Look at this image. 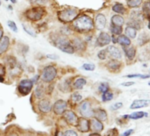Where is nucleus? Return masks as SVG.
Masks as SVG:
<instances>
[{
  "label": "nucleus",
  "instance_id": "obj_7",
  "mask_svg": "<svg viewBox=\"0 0 150 136\" xmlns=\"http://www.w3.org/2000/svg\"><path fill=\"white\" fill-rule=\"evenodd\" d=\"M44 14H45V11H44V9H42L40 7L32 8L25 11L26 18L32 21H38V20L41 19L43 18Z\"/></svg>",
  "mask_w": 150,
  "mask_h": 136
},
{
  "label": "nucleus",
  "instance_id": "obj_33",
  "mask_svg": "<svg viewBox=\"0 0 150 136\" xmlns=\"http://www.w3.org/2000/svg\"><path fill=\"white\" fill-rule=\"evenodd\" d=\"M143 13L146 17H148L150 19V2H146L143 5Z\"/></svg>",
  "mask_w": 150,
  "mask_h": 136
},
{
  "label": "nucleus",
  "instance_id": "obj_48",
  "mask_svg": "<svg viewBox=\"0 0 150 136\" xmlns=\"http://www.w3.org/2000/svg\"><path fill=\"white\" fill-rule=\"evenodd\" d=\"M30 2L32 4H46L47 2V0H30Z\"/></svg>",
  "mask_w": 150,
  "mask_h": 136
},
{
  "label": "nucleus",
  "instance_id": "obj_39",
  "mask_svg": "<svg viewBox=\"0 0 150 136\" xmlns=\"http://www.w3.org/2000/svg\"><path fill=\"white\" fill-rule=\"evenodd\" d=\"M126 77L128 78H142V79H146V78H149L150 75H141V74H133V75H127Z\"/></svg>",
  "mask_w": 150,
  "mask_h": 136
},
{
  "label": "nucleus",
  "instance_id": "obj_58",
  "mask_svg": "<svg viewBox=\"0 0 150 136\" xmlns=\"http://www.w3.org/2000/svg\"><path fill=\"white\" fill-rule=\"evenodd\" d=\"M0 5H1V1H0Z\"/></svg>",
  "mask_w": 150,
  "mask_h": 136
},
{
  "label": "nucleus",
  "instance_id": "obj_16",
  "mask_svg": "<svg viewBox=\"0 0 150 136\" xmlns=\"http://www.w3.org/2000/svg\"><path fill=\"white\" fill-rule=\"evenodd\" d=\"M96 28L98 30H103L106 25V18L103 14H98L95 19Z\"/></svg>",
  "mask_w": 150,
  "mask_h": 136
},
{
  "label": "nucleus",
  "instance_id": "obj_36",
  "mask_svg": "<svg viewBox=\"0 0 150 136\" xmlns=\"http://www.w3.org/2000/svg\"><path fill=\"white\" fill-rule=\"evenodd\" d=\"M4 136H20V135L18 132V130H16V128L12 127L8 129V131L5 133Z\"/></svg>",
  "mask_w": 150,
  "mask_h": 136
},
{
  "label": "nucleus",
  "instance_id": "obj_44",
  "mask_svg": "<svg viewBox=\"0 0 150 136\" xmlns=\"http://www.w3.org/2000/svg\"><path fill=\"white\" fill-rule=\"evenodd\" d=\"M7 25H8V26L11 28V31H13V32H15V33H17V32H18V27H17V25L15 24V22H14V21L8 20V21H7Z\"/></svg>",
  "mask_w": 150,
  "mask_h": 136
},
{
  "label": "nucleus",
  "instance_id": "obj_12",
  "mask_svg": "<svg viewBox=\"0 0 150 136\" xmlns=\"http://www.w3.org/2000/svg\"><path fill=\"white\" fill-rule=\"evenodd\" d=\"M111 36L107 33H101L97 40V45L99 47H105L106 45H109V43L111 42Z\"/></svg>",
  "mask_w": 150,
  "mask_h": 136
},
{
  "label": "nucleus",
  "instance_id": "obj_50",
  "mask_svg": "<svg viewBox=\"0 0 150 136\" xmlns=\"http://www.w3.org/2000/svg\"><path fill=\"white\" fill-rule=\"evenodd\" d=\"M40 78V76H39V75H36V76H33L31 80H32V82H33V84H36L38 83V80H39Z\"/></svg>",
  "mask_w": 150,
  "mask_h": 136
},
{
  "label": "nucleus",
  "instance_id": "obj_32",
  "mask_svg": "<svg viewBox=\"0 0 150 136\" xmlns=\"http://www.w3.org/2000/svg\"><path fill=\"white\" fill-rule=\"evenodd\" d=\"M112 11L118 13H124L126 11V9L122 4H116L112 6Z\"/></svg>",
  "mask_w": 150,
  "mask_h": 136
},
{
  "label": "nucleus",
  "instance_id": "obj_29",
  "mask_svg": "<svg viewBox=\"0 0 150 136\" xmlns=\"http://www.w3.org/2000/svg\"><path fill=\"white\" fill-rule=\"evenodd\" d=\"M112 25H115L118 26H122L124 24V18L120 15H114L112 18Z\"/></svg>",
  "mask_w": 150,
  "mask_h": 136
},
{
  "label": "nucleus",
  "instance_id": "obj_31",
  "mask_svg": "<svg viewBox=\"0 0 150 136\" xmlns=\"http://www.w3.org/2000/svg\"><path fill=\"white\" fill-rule=\"evenodd\" d=\"M113 98V93L110 91L105 92L102 94V101L103 102H108V101H111L112 100Z\"/></svg>",
  "mask_w": 150,
  "mask_h": 136
},
{
  "label": "nucleus",
  "instance_id": "obj_57",
  "mask_svg": "<svg viewBox=\"0 0 150 136\" xmlns=\"http://www.w3.org/2000/svg\"><path fill=\"white\" fill-rule=\"evenodd\" d=\"M8 8H9V9H10V10H11H11H12V7H11V5H9V6H8Z\"/></svg>",
  "mask_w": 150,
  "mask_h": 136
},
{
  "label": "nucleus",
  "instance_id": "obj_28",
  "mask_svg": "<svg viewBox=\"0 0 150 136\" xmlns=\"http://www.w3.org/2000/svg\"><path fill=\"white\" fill-rule=\"evenodd\" d=\"M72 45L75 48V50H83L84 48V43L82 40L76 38L72 40Z\"/></svg>",
  "mask_w": 150,
  "mask_h": 136
},
{
  "label": "nucleus",
  "instance_id": "obj_53",
  "mask_svg": "<svg viewBox=\"0 0 150 136\" xmlns=\"http://www.w3.org/2000/svg\"><path fill=\"white\" fill-rule=\"evenodd\" d=\"M88 136H102L99 133H92V134H90Z\"/></svg>",
  "mask_w": 150,
  "mask_h": 136
},
{
  "label": "nucleus",
  "instance_id": "obj_46",
  "mask_svg": "<svg viewBox=\"0 0 150 136\" xmlns=\"http://www.w3.org/2000/svg\"><path fill=\"white\" fill-rule=\"evenodd\" d=\"M122 106H123V104H122V103H120V102L115 103V104H113L112 106H111V110H112V111H117V110L120 109Z\"/></svg>",
  "mask_w": 150,
  "mask_h": 136
},
{
  "label": "nucleus",
  "instance_id": "obj_40",
  "mask_svg": "<svg viewBox=\"0 0 150 136\" xmlns=\"http://www.w3.org/2000/svg\"><path fill=\"white\" fill-rule=\"evenodd\" d=\"M95 65L93 63H84L83 66H82V69H83L84 70H87V71H93L95 69Z\"/></svg>",
  "mask_w": 150,
  "mask_h": 136
},
{
  "label": "nucleus",
  "instance_id": "obj_8",
  "mask_svg": "<svg viewBox=\"0 0 150 136\" xmlns=\"http://www.w3.org/2000/svg\"><path fill=\"white\" fill-rule=\"evenodd\" d=\"M68 106L69 104L66 100L57 99L52 106V111L56 116H62L65 113V111L68 110Z\"/></svg>",
  "mask_w": 150,
  "mask_h": 136
},
{
  "label": "nucleus",
  "instance_id": "obj_18",
  "mask_svg": "<svg viewBox=\"0 0 150 136\" xmlns=\"http://www.w3.org/2000/svg\"><path fill=\"white\" fill-rule=\"evenodd\" d=\"M46 91H47L42 84H38L35 88V91H34V96L38 100H40L42 98H45Z\"/></svg>",
  "mask_w": 150,
  "mask_h": 136
},
{
  "label": "nucleus",
  "instance_id": "obj_15",
  "mask_svg": "<svg viewBox=\"0 0 150 136\" xmlns=\"http://www.w3.org/2000/svg\"><path fill=\"white\" fill-rule=\"evenodd\" d=\"M93 117L100 121H106L107 120V113L105 110L102 109V108H97L94 110V114Z\"/></svg>",
  "mask_w": 150,
  "mask_h": 136
},
{
  "label": "nucleus",
  "instance_id": "obj_23",
  "mask_svg": "<svg viewBox=\"0 0 150 136\" xmlns=\"http://www.w3.org/2000/svg\"><path fill=\"white\" fill-rule=\"evenodd\" d=\"M85 84H86V79L83 77H79V78L75 80L72 86L75 90H82Z\"/></svg>",
  "mask_w": 150,
  "mask_h": 136
},
{
  "label": "nucleus",
  "instance_id": "obj_5",
  "mask_svg": "<svg viewBox=\"0 0 150 136\" xmlns=\"http://www.w3.org/2000/svg\"><path fill=\"white\" fill-rule=\"evenodd\" d=\"M77 14L78 11L76 9H65L58 12V18L61 21L68 23L75 20L77 17Z\"/></svg>",
  "mask_w": 150,
  "mask_h": 136
},
{
  "label": "nucleus",
  "instance_id": "obj_51",
  "mask_svg": "<svg viewBox=\"0 0 150 136\" xmlns=\"http://www.w3.org/2000/svg\"><path fill=\"white\" fill-rule=\"evenodd\" d=\"M47 57L49 58V59H52V60H57V59H59V56L57 55H47Z\"/></svg>",
  "mask_w": 150,
  "mask_h": 136
},
{
  "label": "nucleus",
  "instance_id": "obj_55",
  "mask_svg": "<svg viewBox=\"0 0 150 136\" xmlns=\"http://www.w3.org/2000/svg\"><path fill=\"white\" fill-rule=\"evenodd\" d=\"M113 40V43H116V42H117V39H116L115 37H113V40Z\"/></svg>",
  "mask_w": 150,
  "mask_h": 136
},
{
  "label": "nucleus",
  "instance_id": "obj_26",
  "mask_svg": "<svg viewBox=\"0 0 150 136\" xmlns=\"http://www.w3.org/2000/svg\"><path fill=\"white\" fill-rule=\"evenodd\" d=\"M58 88L62 92H69V91H70L71 88H70V82H69V80H64L62 84H60L58 85Z\"/></svg>",
  "mask_w": 150,
  "mask_h": 136
},
{
  "label": "nucleus",
  "instance_id": "obj_17",
  "mask_svg": "<svg viewBox=\"0 0 150 136\" xmlns=\"http://www.w3.org/2000/svg\"><path fill=\"white\" fill-rule=\"evenodd\" d=\"M150 100H147V99H137L134 100L132 105L130 106V109H139V108H143V107H147L149 105Z\"/></svg>",
  "mask_w": 150,
  "mask_h": 136
},
{
  "label": "nucleus",
  "instance_id": "obj_49",
  "mask_svg": "<svg viewBox=\"0 0 150 136\" xmlns=\"http://www.w3.org/2000/svg\"><path fill=\"white\" fill-rule=\"evenodd\" d=\"M134 129H128V130H127L126 132H124L122 135H120V136H130L131 135H133L134 134Z\"/></svg>",
  "mask_w": 150,
  "mask_h": 136
},
{
  "label": "nucleus",
  "instance_id": "obj_24",
  "mask_svg": "<svg viewBox=\"0 0 150 136\" xmlns=\"http://www.w3.org/2000/svg\"><path fill=\"white\" fill-rule=\"evenodd\" d=\"M117 42L119 44H120L121 46H123V47L130 46V44H131L130 39L127 36H126V35H120L117 38Z\"/></svg>",
  "mask_w": 150,
  "mask_h": 136
},
{
  "label": "nucleus",
  "instance_id": "obj_10",
  "mask_svg": "<svg viewBox=\"0 0 150 136\" xmlns=\"http://www.w3.org/2000/svg\"><path fill=\"white\" fill-rule=\"evenodd\" d=\"M53 105L51 104V101L47 98H42L39 100L37 103V108L38 111L42 114H48L52 111Z\"/></svg>",
  "mask_w": 150,
  "mask_h": 136
},
{
  "label": "nucleus",
  "instance_id": "obj_3",
  "mask_svg": "<svg viewBox=\"0 0 150 136\" xmlns=\"http://www.w3.org/2000/svg\"><path fill=\"white\" fill-rule=\"evenodd\" d=\"M77 110H78V113L82 115V117H84L87 119L93 117L94 110L92 109L91 104L88 99H85V100H83L82 102H80L78 104Z\"/></svg>",
  "mask_w": 150,
  "mask_h": 136
},
{
  "label": "nucleus",
  "instance_id": "obj_14",
  "mask_svg": "<svg viewBox=\"0 0 150 136\" xmlns=\"http://www.w3.org/2000/svg\"><path fill=\"white\" fill-rule=\"evenodd\" d=\"M106 51H107V55H109L112 58H113L115 60L120 59L121 56H122L120 50L118 47H114V46H109L106 48Z\"/></svg>",
  "mask_w": 150,
  "mask_h": 136
},
{
  "label": "nucleus",
  "instance_id": "obj_41",
  "mask_svg": "<svg viewBox=\"0 0 150 136\" xmlns=\"http://www.w3.org/2000/svg\"><path fill=\"white\" fill-rule=\"evenodd\" d=\"M118 135H119V131H118V129H117L116 127H113V128L109 129V130L106 132V134H105V136H118Z\"/></svg>",
  "mask_w": 150,
  "mask_h": 136
},
{
  "label": "nucleus",
  "instance_id": "obj_27",
  "mask_svg": "<svg viewBox=\"0 0 150 136\" xmlns=\"http://www.w3.org/2000/svg\"><path fill=\"white\" fill-rule=\"evenodd\" d=\"M131 19L141 22L144 19V15L140 11H132L131 13Z\"/></svg>",
  "mask_w": 150,
  "mask_h": 136
},
{
  "label": "nucleus",
  "instance_id": "obj_34",
  "mask_svg": "<svg viewBox=\"0 0 150 136\" xmlns=\"http://www.w3.org/2000/svg\"><path fill=\"white\" fill-rule=\"evenodd\" d=\"M142 3V0H128L127 4L129 7L131 8H134V7H139Z\"/></svg>",
  "mask_w": 150,
  "mask_h": 136
},
{
  "label": "nucleus",
  "instance_id": "obj_37",
  "mask_svg": "<svg viewBox=\"0 0 150 136\" xmlns=\"http://www.w3.org/2000/svg\"><path fill=\"white\" fill-rule=\"evenodd\" d=\"M111 31H112V33L114 35H119V34H120L122 33V28H121V26H118V25H112Z\"/></svg>",
  "mask_w": 150,
  "mask_h": 136
},
{
  "label": "nucleus",
  "instance_id": "obj_1",
  "mask_svg": "<svg viewBox=\"0 0 150 136\" xmlns=\"http://www.w3.org/2000/svg\"><path fill=\"white\" fill-rule=\"evenodd\" d=\"M73 25L75 29L78 32H90L94 27V23L91 18L86 15H81L76 17V18L73 22Z\"/></svg>",
  "mask_w": 150,
  "mask_h": 136
},
{
  "label": "nucleus",
  "instance_id": "obj_11",
  "mask_svg": "<svg viewBox=\"0 0 150 136\" xmlns=\"http://www.w3.org/2000/svg\"><path fill=\"white\" fill-rule=\"evenodd\" d=\"M76 129L81 132V133H88L91 131V125H90V120L87 118L84 117H81L78 119L77 124L76 126Z\"/></svg>",
  "mask_w": 150,
  "mask_h": 136
},
{
  "label": "nucleus",
  "instance_id": "obj_60",
  "mask_svg": "<svg viewBox=\"0 0 150 136\" xmlns=\"http://www.w3.org/2000/svg\"><path fill=\"white\" fill-rule=\"evenodd\" d=\"M5 1H8V0H5Z\"/></svg>",
  "mask_w": 150,
  "mask_h": 136
},
{
  "label": "nucleus",
  "instance_id": "obj_2",
  "mask_svg": "<svg viewBox=\"0 0 150 136\" xmlns=\"http://www.w3.org/2000/svg\"><path fill=\"white\" fill-rule=\"evenodd\" d=\"M57 76V69L54 65H47L42 69L40 79L44 83H51Z\"/></svg>",
  "mask_w": 150,
  "mask_h": 136
},
{
  "label": "nucleus",
  "instance_id": "obj_59",
  "mask_svg": "<svg viewBox=\"0 0 150 136\" xmlns=\"http://www.w3.org/2000/svg\"><path fill=\"white\" fill-rule=\"evenodd\" d=\"M149 85H150V82H149Z\"/></svg>",
  "mask_w": 150,
  "mask_h": 136
},
{
  "label": "nucleus",
  "instance_id": "obj_47",
  "mask_svg": "<svg viewBox=\"0 0 150 136\" xmlns=\"http://www.w3.org/2000/svg\"><path fill=\"white\" fill-rule=\"evenodd\" d=\"M23 28H24L25 32L26 33H28L29 35H31V36H33V37H35V36H36V34H35L29 27H27L25 24H23Z\"/></svg>",
  "mask_w": 150,
  "mask_h": 136
},
{
  "label": "nucleus",
  "instance_id": "obj_54",
  "mask_svg": "<svg viewBox=\"0 0 150 136\" xmlns=\"http://www.w3.org/2000/svg\"><path fill=\"white\" fill-rule=\"evenodd\" d=\"M2 37H3V30L0 29V40L2 39Z\"/></svg>",
  "mask_w": 150,
  "mask_h": 136
},
{
  "label": "nucleus",
  "instance_id": "obj_4",
  "mask_svg": "<svg viewBox=\"0 0 150 136\" xmlns=\"http://www.w3.org/2000/svg\"><path fill=\"white\" fill-rule=\"evenodd\" d=\"M55 47H57L61 51L67 53V54H74L75 53V48L72 45V43L68 40L67 39H65L64 37H61V38H57L55 40Z\"/></svg>",
  "mask_w": 150,
  "mask_h": 136
},
{
  "label": "nucleus",
  "instance_id": "obj_56",
  "mask_svg": "<svg viewBox=\"0 0 150 136\" xmlns=\"http://www.w3.org/2000/svg\"><path fill=\"white\" fill-rule=\"evenodd\" d=\"M11 1L12 4H16L17 3V0H11Z\"/></svg>",
  "mask_w": 150,
  "mask_h": 136
},
{
  "label": "nucleus",
  "instance_id": "obj_19",
  "mask_svg": "<svg viewBox=\"0 0 150 136\" xmlns=\"http://www.w3.org/2000/svg\"><path fill=\"white\" fill-rule=\"evenodd\" d=\"M107 68L111 71H119L121 68V62L118 60H111L107 62Z\"/></svg>",
  "mask_w": 150,
  "mask_h": 136
},
{
  "label": "nucleus",
  "instance_id": "obj_35",
  "mask_svg": "<svg viewBox=\"0 0 150 136\" xmlns=\"http://www.w3.org/2000/svg\"><path fill=\"white\" fill-rule=\"evenodd\" d=\"M109 89H110L109 84H106V83H102V84H100V85L98 86V91H99L100 93H102V94L105 93V92H106V91H108Z\"/></svg>",
  "mask_w": 150,
  "mask_h": 136
},
{
  "label": "nucleus",
  "instance_id": "obj_42",
  "mask_svg": "<svg viewBox=\"0 0 150 136\" xmlns=\"http://www.w3.org/2000/svg\"><path fill=\"white\" fill-rule=\"evenodd\" d=\"M128 26L134 27V28H135L136 30H137V29H141V25H140V22H138V21H135V20H133V19H131V20L128 22Z\"/></svg>",
  "mask_w": 150,
  "mask_h": 136
},
{
  "label": "nucleus",
  "instance_id": "obj_38",
  "mask_svg": "<svg viewBox=\"0 0 150 136\" xmlns=\"http://www.w3.org/2000/svg\"><path fill=\"white\" fill-rule=\"evenodd\" d=\"M6 74V69L4 67V65L0 64V82L4 83V76Z\"/></svg>",
  "mask_w": 150,
  "mask_h": 136
},
{
  "label": "nucleus",
  "instance_id": "obj_21",
  "mask_svg": "<svg viewBox=\"0 0 150 136\" xmlns=\"http://www.w3.org/2000/svg\"><path fill=\"white\" fill-rule=\"evenodd\" d=\"M123 50L125 52L126 56L129 59V60H133L136 54V50L134 47L131 46H127V47H123Z\"/></svg>",
  "mask_w": 150,
  "mask_h": 136
},
{
  "label": "nucleus",
  "instance_id": "obj_6",
  "mask_svg": "<svg viewBox=\"0 0 150 136\" xmlns=\"http://www.w3.org/2000/svg\"><path fill=\"white\" fill-rule=\"evenodd\" d=\"M33 84L31 79H23L19 82L17 91L21 96H27L33 90Z\"/></svg>",
  "mask_w": 150,
  "mask_h": 136
},
{
  "label": "nucleus",
  "instance_id": "obj_45",
  "mask_svg": "<svg viewBox=\"0 0 150 136\" xmlns=\"http://www.w3.org/2000/svg\"><path fill=\"white\" fill-rule=\"evenodd\" d=\"M98 56L100 60H105L106 59V56H107V51L106 49H104V50H101L98 52Z\"/></svg>",
  "mask_w": 150,
  "mask_h": 136
},
{
  "label": "nucleus",
  "instance_id": "obj_13",
  "mask_svg": "<svg viewBox=\"0 0 150 136\" xmlns=\"http://www.w3.org/2000/svg\"><path fill=\"white\" fill-rule=\"evenodd\" d=\"M90 125L91 130L93 131V133H100L104 130V124L102 123V121L95 118L90 120Z\"/></svg>",
  "mask_w": 150,
  "mask_h": 136
},
{
  "label": "nucleus",
  "instance_id": "obj_30",
  "mask_svg": "<svg viewBox=\"0 0 150 136\" xmlns=\"http://www.w3.org/2000/svg\"><path fill=\"white\" fill-rule=\"evenodd\" d=\"M136 29L134 28V27H131V26H127L126 28V34L128 38H131V39H134L136 37Z\"/></svg>",
  "mask_w": 150,
  "mask_h": 136
},
{
  "label": "nucleus",
  "instance_id": "obj_20",
  "mask_svg": "<svg viewBox=\"0 0 150 136\" xmlns=\"http://www.w3.org/2000/svg\"><path fill=\"white\" fill-rule=\"evenodd\" d=\"M10 45V40L8 36H3L2 39L0 40V55H3L9 47Z\"/></svg>",
  "mask_w": 150,
  "mask_h": 136
},
{
  "label": "nucleus",
  "instance_id": "obj_22",
  "mask_svg": "<svg viewBox=\"0 0 150 136\" xmlns=\"http://www.w3.org/2000/svg\"><path fill=\"white\" fill-rule=\"evenodd\" d=\"M82 101H83V96H82L79 92L76 91V92H74V93L71 94L70 98H69V103L71 102V104L73 105L72 106H74L79 104V103L82 102Z\"/></svg>",
  "mask_w": 150,
  "mask_h": 136
},
{
  "label": "nucleus",
  "instance_id": "obj_9",
  "mask_svg": "<svg viewBox=\"0 0 150 136\" xmlns=\"http://www.w3.org/2000/svg\"><path fill=\"white\" fill-rule=\"evenodd\" d=\"M62 118L64 122H66L69 126H72V127L76 126L78 119H79L78 116L76 115V113L75 112H73L72 110L65 111V113L62 115Z\"/></svg>",
  "mask_w": 150,
  "mask_h": 136
},
{
  "label": "nucleus",
  "instance_id": "obj_25",
  "mask_svg": "<svg viewBox=\"0 0 150 136\" xmlns=\"http://www.w3.org/2000/svg\"><path fill=\"white\" fill-rule=\"evenodd\" d=\"M148 113H145V112H135V113H133L132 114L128 115V119L129 120H140V119H142L144 117H148Z\"/></svg>",
  "mask_w": 150,
  "mask_h": 136
},
{
  "label": "nucleus",
  "instance_id": "obj_52",
  "mask_svg": "<svg viewBox=\"0 0 150 136\" xmlns=\"http://www.w3.org/2000/svg\"><path fill=\"white\" fill-rule=\"evenodd\" d=\"M134 82H127V83H123L122 85L123 86H131V85H134Z\"/></svg>",
  "mask_w": 150,
  "mask_h": 136
},
{
  "label": "nucleus",
  "instance_id": "obj_43",
  "mask_svg": "<svg viewBox=\"0 0 150 136\" xmlns=\"http://www.w3.org/2000/svg\"><path fill=\"white\" fill-rule=\"evenodd\" d=\"M62 136H78V134L73 129H68L62 133Z\"/></svg>",
  "mask_w": 150,
  "mask_h": 136
}]
</instances>
